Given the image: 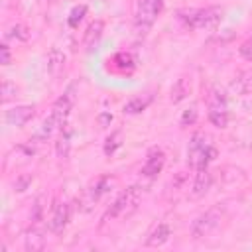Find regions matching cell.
Wrapping results in <instances>:
<instances>
[{"label": "cell", "instance_id": "obj_1", "mask_svg": "<svg viewBox=\"0 0 252 252\" xmlns=\"http://www.w3.org/2000/svg\"><path fill=\"white\" fill-rule=\"evenodd\" d=\"M140 201H142V189L136 187V185L128 187V189L122 191V193L116 197V201L106 209V213H104L102 219H100V224L110 222V220H114V219H128V217L140 207Z\"/></svg>", "mask_w": 252, "mask_h": 252}, {"label": "cell", "instance_id": "obj_2", "mask_svg": "<svg viewBox=\"0 0 252 252\" xmlns=\"http://www.w3.org/2000/svg\"><path fill=\"white\" fill-rule=\"evenodd\" d=\"M217 148L209 144V136L203 132L193 134L189 148H187V159L193 169H207V165L217 158Z\"/></svg>", "mask_w": 252, "mask_h": 252}, {"label": "cell", "instance_id": "obj_3", "mask_svg": "<svg viewBox=\"0 0 252 252\" xmlns=\"http://www.w3.org/2000/svg\"><path fill=\"white\" fill-rule=\"evenodd\" d=\"M179 18L191 30H215L219 26L220 18H222V10L217 8V6L199 8V10H187V12H181Z\"/></svg>", "mask_w": 252, "mask_h": 252}, {"label": "cell", "instance_id": "obj_4", "mask_svg": "<svg viewBox=\"0 0 252 252\" xmlns=\"http://www.w3.org/2000/svg\"><path fill=\"white\" fill-rule=\"evenodd\" d=\"M224 219V209L222 207H211L203 215H199L193 224H191V236L193 238H205L211 236L222 222Z\"/></svg>", "mask_w": 252, "mask_h": 252}, {"label": "cell", "instance_id": "obj_5", "mask_svg": "<svg viewBox=\"0 0 252 252\" xmlns=\"http://www.w3.org/2000/svg\"><path fill=\"white\" fill-rule=\"evenodd\" d=\"M163 10V0H138V10H136V26L142 30L140 33H146L152 24L158 20V16Z\"/></svg>", "mask_w": 252, "mask_h": 252}, {"label": "cell", "instance_id": "obj_6", "mask_svg": "<svg viewBox=\"0 0 252 252\" xmlns=\"http://www.w3.org/2000/svg\"><path fill=\"white\" fill-rule=\"evenodd\" d=\"M69 219H71V207H69V203L59 201V203L53 205V213H51V217H49V220H47V228H49L53 234H59V232H63V228L67 226Z\"/></svg>", "mask_w": 252, "mask_h": 252}, {"label": "cell", "instance_id": "obj_7", "mask_svg": "<svg viewBox=\"0 0 252 252\" xmlns=\"http://www.w3.org/2000/svg\"><path fill=\"white\" fill-rule=\"evenodd\" d=\"M163 165H165V154H163V150L154 148V150H150V154H148V158H146V161L142 165V175L152 179L158 173H161Z\"/></svg>", "mask_w": 252, "mask_h": 252}, {"label": "cell", "instance_id": "obj_8", "mask_svg": "<svg viewBox=\"0 0 252 252\" xmlns=\"http://www.w3.org/2000/svg\"><path fill=\"white\" fill-rule=\"evenodd\" d=\"M24 244H26L28 252H39L45 248V234H43V228L39 226V222H32V226L26 230Z\"/></svg>", "mask_w": 252, "mask_h": 252}, {"label": "cell", "instance_id": "obj_9", "mask_svg": "<svg viewBox=\"0 0 252 252\" xmlns=\"http://www.w3.org/2000/svg\"><path fill=\"white\" fill-rule=\"evenodd\" d=\"M33 112H35V108L30 106V104L14 106V108L6 110V122H8L10 126H18V128H22V126L33 116Z\"/></svg>", "mask_w": 252, "mask_h": 252}, {"label": "cell", "instance_id": "obj_10", "mask_svg": "<svg viewBox=\"0 0 252 252\" xmlns=\"http://www.w3.org/2000/svg\"><path fill=\"white\" fill-rule=\"evenodd\" d=\"M69 112H71V96H67V94H63V96H59L57 100H55V104H53V108H51V118L55 120V124L61 128L65 122H67V116H69Z\"/></svg>", "mask_w": 252, "mask_h": 252}, {"label": "cell", "instance_id": "obj_11", "mask_svg": "<svg viewBox=\"0 0 252 252\" xmlns=\"http://www.w3.org/2000/svg\"><path fill=\"white\" fill-rule=\"evenodd\" d=\"M211 183H213V175L209 169H199L197 175H195V181H193V187H191V197L199 199L203 197L209 189H211Z\"/></svg>", "mask_w": 252, "mask_h": 252}, {"label": "cell", "instance_id": "obj_12", "mask_svg": "<svg viewBox=\"0 0 252 252\" xmlns=\"http://www.w3.org/2000/svg\"><path fill=\"white\" fill-rule=\"evenodd\" d=\"M102 32H104V24H102V20H94V22H91L89 28H87V32H85V37H83V47H85L87 51H91V49L98 43V39L102 37Z\"/></svg>", "mask_w": 252, "mask_h": 252}, {"label": "cell", "instance_id": "obj_13", "mask_svg": "<svg viewBox=\"0 0 252 252\" xmlns=\"http://www.w3.org/2000/svg\"><path fill=\"white\" fill-rule=\"evenodd\" d=\"M71 136H73V128L65 122L61 126V132H59V138L55 142V150H57V156L61 159H65L69 156V148H71Z\"/></svg>", "mask_w": 252, "mask_h": 252}, {"label": "cell", "instance_id": "obj_14", "mask_svg": "<svg viewBox=\"0 0 252 252\" xmlns=\"http://www.w3.org/2000/svg\"><path fill=\"white\" fill-rule=\"evenodd\" d=\"M169 236H171V228H169V224L159 222V224L150 232V236H148V240H146V246H152V248L161 246V244H165V242L169 240Z\"/></svg>", "mask_w": 252, "mask_h": 252}, {"label": "cell", "instance_id": "obj_15", "mask_svg": "<svg viewBox=\"0 0 252 252\" xmlns=\"http://www.w3.org/2000/svg\"><path fill=\"white\" fill-rule=\"evenodd\" d=\"M63 65H65V55L57 47H51L49 53H47V73L53 79H57L59 73L63 71Z\"/></svg>", "mask_w": 252, "mask_h": 252}, {"label": "cell", "instance_id": "obj_16", "mask_svg": "<svg viewBox=\"0 0 252 252\" xmlns=\"http://www.w3.org/2000/svg\"><path fill=\"white\" fill-rule=\"evenodd\" d=\"M112 183H114V179H112V177H98V179H96V181L87 189V193H89V197H91L93 201H98L104 193H108V191H110Z\"/></svg>", "mask_w": 252, "mask_h": 252}, {"label": "cell", "instance_id": "obj_17", "mask_svg": "<svg viewBox=\"0 0 252 252\" xmlns=\"http://www.w3.org/2000/svg\"><path fill=\"white\" fill-rule=\"evenodd\" d=\"M108 63H112V67L116 69V71H120V73H130V71H134V67H136V61H134V57L130 55V53H116Z\"/></svg>", "mask_w": 252, "mask_h": 252}, {"label": "cell", "instance_id": "obj_18", "mask_svg": "<svg viewBox=\"0 0 252 252\" xmlns=\"http://www.w3.org/2000/svg\"><path fill=\"white\" fill-rule=\"evenodd\" d=\"M189 91H191V83H189V79H187V77H179V79L173 83V87H171L169 100H171V102H181V100L189 94Z\"/></svg>", "mask_w": 252, "mask_h": 252}, {"label": "cell", "instance_id": "obj_19", "mask_svg": "<svg viewBox=\"0 0 252 252\" xmlns=\"http://www.w3.org/2000/svg\"><path fill=\"white\" fill-rule=\"evenodd\" d=\"M232 91L238 94H250L252 93V71H242L234 81H232Z\"/></svg>", "mask_w": 252, "mask_h": 252}, {"label": "cell", "instance_id": "obj_20", "mask_svg": "<svg viewBox=\"0 0 252 252\" xmlns=\"http://www.w3.org/2000/svg\"><path fill=\"white\" fill-rule=\"evenodd\" d=\"M209 122L217 128H226L228 124V112L222 106H209Z\"/></svg>", "mask_w": 252, "mask_h": 252}, {"label": "cell", "instance_id": "obj_21", "mask_svg": "<svg viewBox=\"0 0 252 252\" xmlns=\"http://www.w3.org/2000/svg\"><path fill=\"white\" fill-rule=\"evenodd\" d=\"M150 100H152V96H148V98L136 96V98H132V100H128V102L124 104V112H126V114H138V112H142V110L148 108Z\"/></svg>", "mask_w": 252, "mask_h": 252}, {"label": "cell", "instance_id": "obj_22", "mask_svg": "<svg viewBox=\"0 0 252 252\" xmlns=\"http://www.w3.org/2000/svg\"><path fill=\"white\" fill-rule=\"evenodd\" d=\"M120 146H122V132L116 130V132H112V134L106 138V142H104V154H106V156H112Z\"/></svg>", "mask_w": 252, "mask_h": 252}, {"label": "cell", "instance_id": "obj_23", "mask_svg": "<svg viewBox=\"0 0 252 252\" xmlns=\"http://www.w3.org/2000/svg\"><path fill=\"white\" fill-rule=\"evenodd\" d=\"M8 37L18 39V41H28L30 39V30L26 26H22V24H16V26H12L8 30Z\"/></svg>", "mask_w": 252, "mask_h": 252}, {"label": "cell", "instance_id": "obj_24", "mask_svg": "<svg viewBox=\"0 0 252 252\" xmlns=\"http://www.w3.org/2000/svg\"><path fill=\"white\" fill-rule=\"evenodd\" d=\"M85 14H87V6L85 4H79V6H75L73 10H71V14H69V26L71 28H77L79 26V22L85 18Z\"/></svg>", "mask_w": 252, "mask_h": 252}, {"label": "cell", "instance_id": "obj_25", "mask_svg": "<svg viewBox=\"0 0 252 252\" xmlns=\"http://www.w3.org/2000/svg\"><path fill=\"white\" fill-rule=\"evenodd\" d=\"M209 106H222V108H226V96H224V93L219 91V89H213L211 94H209Z\"/></svg>", "mask_w": 252, "mask_h": 252}, {"label": "cell", "instance_id": "obj_26", "mask_svg": "<svg viewBox=\"0 0 252 252\" xmlns=\"http://www.w3.org/2000/svg\"><path fill=\"white\" fill-rule=\"evenodd\" d=\"M14 94H16V85L10 81H4L2 83V102H8Z\"/></svg>", "mask_w": 252, "mask_h": 252}, {"label": "cell", "instance_id": "obj_27", "mask_svg": "<svg viewBox=\"0 0 252 252\" xmlns=\"http://www.w3.org/2000/svg\"><path fill=\"white\" fill-rule=\"evenodd\" d=\"M30 219H32V222H39V220L43 219V199H41V197L35 201V205H33V211H32Z\"/></svg>", "mask_w": 252, "mask_h": 252}, {"label": "cell", "instance_id": "obj_28", "mask_svg": "<svg viewBox=\"0 0 252 252\" xmlns=\"http://www.w3.org/2000/svg\"><path fill=\"white\" fill-rule=\"evenodd\" d=\"M195 120H197V110H195V106L187 108V110L181 114V124H183V126H187V124H193Z\"/></svg>", "mask_w": 252, "mask_h": 252}, {"label": "cell", "instance_id": "obj_29", "mask_svg": "<svg viewBox=\"0 0 252 252\" xmlns=\"http://www.w3.org/2000/svg\"><path fill=\"white\" fill-rule=\"evenodd\" d=\"M238 51H240V55H242L246 61H252V39H246V41L238 47Z\"/></svg>", "mask_w": 252, "mask_h": 252}, {"label": "cell", "instance_id": "obj_30", "mask_svg": "<svg viewBox=\"0 0 252 252\" xmlns=\"http://www.w3.org/2000/svg\"><path fill=\"white\" fill-rule=\"evenodd\" d=\"M0 51H2V65H10V61H12L10 47H8L6 43H2V45H0Z\"/></svg>", "mask_w": 252, "mask_h": 252}, {"label": "cell", "instance_id": "obj_31", "mask_svg": "<svg viewBox=\"0 0 252 252\" xmlns=\"http://www.w3.org/2000/svg\"><path fill=\"white\" fill-rule=\"evenodd\" d=\"M32 181V175H22L18 181H16V191H26L28 183Z\"/></svg>", "mask_w": 252, "mask_h": 252}, {"label": "cell", "instance_id": "obj_32", "mask_svg": "<svg viewBox=\"0 0 252 252\" xmlns=\"http://www.w3.org/2000/svg\"><path fill=\"white\" fill-rule=\"evenodd\" d=\"M110 120H112V116H110V114H106V112L98 116V122H100V126H102V128H104V126H106V124H108Z\"/></svg>", "mask_w": 252, "mask_h": 252}]
</instances>
